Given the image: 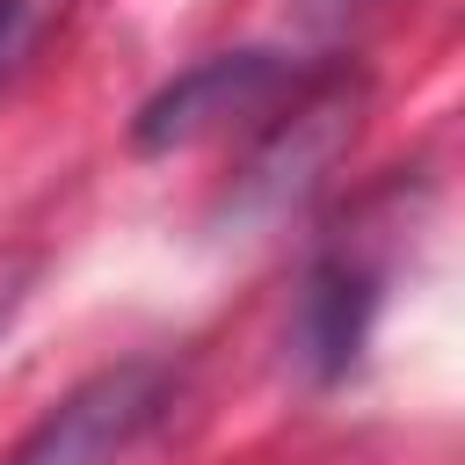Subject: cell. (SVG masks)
<instances>
[{
  "instance_id": "1",
  "label": "cell",
  "mask_w": 465,
  "mask_h": 465,
  "mask_svg": "<svg viewBox=\"0 0 465 465\" xmlns=\"http://www.w3.org/2000/svg\"><path fill=\"white\" fill-rule=\"evenodd\" d=\"M320 65H298L283 51H211L189 73H174L160 94H145V109L131 116V145L138 153H182L203 145L232 124L276 116Z\"/></svg>"
},
{
  "instance_id": "2",
  "label": "cell",
  "mask_w": 465,
  "mask_h": 465,
  "mask_svg": "<svg viewBox=\"0 0 465 465\" xmlns=\"http://www.w3.org/2000/svg\"><path fill=\"white\" fill-rule=\"evenodd\" d=\"M174 400V371L153 356L109 363L94 378H80L0 465H124L138 450V436L167 414Z\"/></svg>"
},
{
  "instance_id": "3",
  "label": "cell",
  "mask_w": 465,
  "mask_h": 465,
  "mask_svg": "<svg viewBox=\"0 0 465 465\" xmlns=\"http://www.w3.org/2000/svg\"><path fill=\"white\" fill-rule=\"evenodd\" d=\"M378 298H385V276L378 262H363L356 247H334L312 262L305 291H298V320H291V349L312 378H341L363 341H371V320H378Z\"/></svg>"
},
{
  "instance_id": "4",
  "label": "cell",
  "mask_w": 465,
  "mask_h": 465,
  "mask_svg": "<svg viewBox=\"0 0 465 465\" xmlns=\"http://www.w3.org/2000/svg\"><path fill=\"white\" fill-rule=\"evenodd\" d=\"M22 15H29V0H0V58H7L15 36H22Z\"/></svg>"
},
{
  "instance_id": "5",
  "label": "cell",
  "mask_w": 465,
  "mask_h": 465,
  "mask_svg": "<svg viewBox=\"0 0 465 465\" xmlns=\"http://www.w3.org/2000/svg\"><path fill=\"white\" fill-rule=\"evenodd\" d=\"M15 298H22V291H15V269H0V320L15 312Z\"/></svg>"
}]
</instances>
